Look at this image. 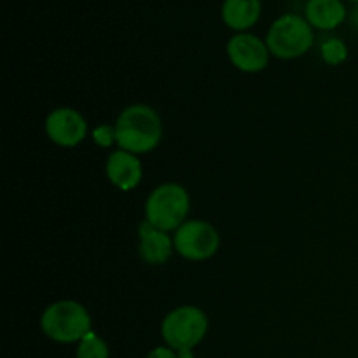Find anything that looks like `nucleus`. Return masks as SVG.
I'll return each instance as SVG.
<instances>
[{"label": "nucleus", "mask_w": 358, "mask_h": 358, "mask_svg": "<svg viewBox=\"0 0 358 358\" xmlns=\"http://www.w3.org/2000/svg\"><path fill=\"white\" fill-rule=\"evenodd\" d=\"M266 44H268L269 52L278 58H297L313 45V30L304 17L285 14L271 24Z\"/></svg>", "instance_id": "obj_3"}, {"label": "nucleus", "mask_w": 358, "mask_h": 358, "mask_svg": "<svg viewBox=\"0 0 358 358\" xmlns=\"http://www.w3.org/2000/svg\"><path fill=\"white\" fill-rule=\"evenodd\" d=\"M208 320L201 310L194 306H182L173 310L163 322V338L168 346L178 352H191L206 334Z\"/></svg>", "instance_id": "obj_5"}, {"label": "nucleus", "mask_w": 358, "mask_h": 358, "mask_svg": "<svg viewBox=\"0 0 358 358\" xmlns=\"http://www.w3.org/2000/svg\"><path fill=\"white\" fill-rule=\"evenodd\" d=\"M147 358H177L170 348H156Z\"/></svg>", "instance_id": "obj_16"}, {"label": "nucleus", "mask_w": 358, "mask_h": 358, "mask_svg": "<svg viewBox=\"0 0 358 358\" xmlns=\"http://www.w3.org/2000/svg\"><path fill=\"white\" fill-rule=\"evenodd\" d=\"M140 234V254L149 264H163L171 254V240L164 231L154 227L150 222H142Z\"/></svg>", "instance_id": "obj_10"}, {"label": "nucleus", "mask_w": 358, "mask_h": 358, "mask_svg": "<svg viewBox=\"0 0 358 358\" xmlns=\"http://www.w3.org/2000/svg\"><path fill=\"white\" fill-rule=\"evenodd\" d=\"M107 177L122 191L136 187L142 180V164L138 157L126 150H117L108 156Z\"/></svg>", "instance_id": "obj_9"}, {"label": "nucleus", "mask_w": 358, "mask_h": 358, "mask_svg": "<svg viewBox=\"0 0 358 358\" xmlns=\"http://www.w3.org/2000/svg\"><path fill=\"white\" fill-rule=\"evenodd\" d=\"M322 56H324L325 62L331 63V65H339V63L345 62L346 56H348V48H346L345 42L339 41V38H329V41H325L324 44H322Z\"/></svg>", "instance_id": "obj_14"}, {"label": "nucleus", "mask_w": 358, "mask_h": 358, "mask_svg": "<svg viewBox=\"0 0 358 358\" xmlns=\"http://www.w3.org/2000/svg\"><path fill=\"white\" fill-rule=\"evenodd\" d=\"M178 358H192V353L191 352H180V357Z\"/></svg>", "instance_id": "obj_17"}, {"label": "nucleus", "mask_w": 358, "mask_h": 358, "mask_svg": "<svg viewBox=\"0 0 358 358\" xmlns=\"http://www.w3.org/2000/svg\"><path fill=\"white\" fill-rule=\"evenodd\" d=\"M77 358H108V348L94 332H87L77 348Z\"/></svg>", "instance_id": "obj_13"}, {"label": "nucleus", "mask_w": 358, "mask_h": 358, "mask_svg": "<svg viewBox=\"0 0 358 358\" xmlns=\"http://www.w3.org/2000/svg\"><path fill=\"white\" fill-rule=\"evenodd\" d=\"M42 331L58 343L80 341L91 332V318L84 306L76 301H59L51 304L42 315Z\"/></svg>", "instance_id": "obj_2"}, {"label": "nucleus", "mask_w": 358, "mask_h": 358, "mask_svg": "<svg viewBox=\"0 0 358 358\" xmlns=\"http://www.w3.org/2000/svg\"><path fill=\"white\" fill-rule=\"evenodd\" d=\"M189 212V196L182 185L164 184L154 189L145 205L147 222L161 231L178 229Z\"/></svg>", "instance_id": "obj_4"}, {"label": "nucleus", "mask_w": 358, "mask_h": 358, "mask_svg": "<svg viewBox=\"0 0 358 358\" xmlns=\"http://www.w3.org/2000/svg\"><path fill=\"white\" fill-rule=\"evenodd\" d=\"M261 16V0H224L222 20L229 28L243 31Z\"/></svg>", "instance_id": "obj_12"}, {"label": "nucleus", "mask_w": 358, "mask_h": 358, "mask_svg": "<svg viewBox=\"0 0 358 358\" xmlns=\"http://www.w3.org/2000/svg\"><path fill=\"white\" fill-rule=\"evenodd\" d=\"M161 119L147 105L128 107L115 122V142L131 154L152 150L161 140Z\"/></svg>", "instance_id": "obj_1"}, {"label": "nucleus", "mask_w": 358, "mask_h": 358, "mask_svg": "<svg viewBox=\"0 0 358 358\" xmlns=\"http://www.w3.org/2000/svg\"><path fill=\"white\" fill-rule=\"evenodd\" d=\"M86 121L73 108H58L51 112L45 121V131L49 138L63 147H73L86 136Z\"/></svg>", "instance_id": "obj_8"}, {"label": "nucleus", "mask_w": 358, "mask_h": 358, "mask_svg": "<svg viewBox=\"0 0 358 358\" xmlns=\"http://www.w3.org/2000/svg\"><path fill=\"white\" fill-rule=\"evenodd\" d=\"M227 55L236 69L243 72H261L268 65L269 48L255 35L238 34L227 44Z\"/></svg>", "instance_id": "obj_7"}, {"label": "nucleus", "mask_w": 358, "mask_h": 358, "mask_svg": "<svg viewBox=\"0 0 358 358\" xmlns=\"http://www.w3.org/2000/svg\"><path fill=\"white\" fill-rule=\"evenodd\" d=\"M93 138L94 142L101 147L112 145V142L115 140V128H112V126H107V124L100 126V128L94 129Z\"/></svg>", "instance_id": "obj_15"}, {"label": "nucleus", "mask_w": 358, "mask_h": 358, "mask_svg": "<svg viewBox=\"0 0 358 358\" xmlns=\"http://www.w3.org/2000/svg\"><path fill=\"white\" fill-rule=\"evenodd\" d=\"M219 233L205 220L184 222L175 234V248L189 261H205L219 248Z\"/></svg>", "instance_id": "obj_6"}, {"label": "nucleus", "mask_w": 358, "mask_h": 358, "mask_svg": "<svg viewBox=\"0 0 358 358\" xmlns=\"http://www.w3.org/2000/svg\"><path fill=\"white\" fill-rule=\"evenodd\" d=\"M346 17V7L341 0H308L306 20L311 27L332 30Z\"/></svg>", "instance_id": "obj_11"}]
</instances>
